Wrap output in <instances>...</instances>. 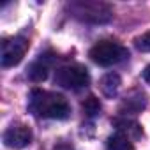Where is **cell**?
<instances>
[{"label": "cell", "mask_w": 150, "mask_h": 150, "mask_svg": "<svg viewBox=\"0 0 150 150\" xmlns=\"http://www.w3.org/2000/svg\"><path fill=\"white\" fill-rule=\"evenodd\" d=\"M69 13L85 23H108L113 20V11L106 2H97V0H74L67 4Z\"/></svg>", "instance_id": "obj_2"}, {"label": "cell", "mask_w": 150, "mask_h": 150, "mask_svg": "<svg viewBox=\"0 0 150 150\" xmlns=\"http://www.w3.org/2000/svg\"><path fill=\"white\" fill-rule=\"evenodd\" d=\"M32 138H34L32 129L28 125H25V124H13V125H9L4 131V136H2L4 145L9 146V148H16V150L28 146L32 143Z\"/></svg>", "instance_id": "obj_6"}, {"label": "cell", "mask_w": 150, "mask_h": 150, "mask_svg": "<svg viewBox=\"0 0 150 150\" xmlns=\"http://www.w3.org/2000/svg\"><path fill=\"white\" fill-rule=\"evenodd\" d=\"M88 57L92 58L94 64H97L101 67H111V65H117V64L127 60L129 50L117 41H99L90 48Z\"/></svg>", "instance_id": "obj_3"}, {"label": "cell", "mask_w": 150, "mask_h": 150, "mask_svg": "<svg viewBox=\"0 0 150 150\" xmlns=\"http://www.w3.org/2000/svg\"><path fill=\"white\" fill-rule=\"evenodd\" d=\"M81 110H83V113H85L88 118H94V117H97V115L101 113L103 104H101V101H99L96 96H88V97L81 103Z\"/></svg>", "instance_id": "obj_12"}, {"label": "cell", "mask_w": 150, "mask_h": 150, "mask_svg": "<svg viewBox=\"0 0 150 150\" xmlns=\"http://www.w3.org/2000/svg\"><path fill=\"white\" fill-rule=\"evenodd\" d=\"M108 150H136L131 138L122 132H113L108 138Z\"/></svg>", "instance_id": "obj_11"}, {"label": "cell", "mask_w": 150, "mask_h": 150, "mask_svg": "<svg viewBox=\"0 0 150 150\" xmlns=\"http://www.w3.org/2000/svg\"><path fill=\"white\" fill-rule=\"evenodd\" d=\"M55 83L67 90H81L90 83L88 69L81 64L62 65L55 71Z\"/></svg>", "instance_id": "obj_4"}, {"label": "cell", "mask_w": 150, "mask_h": 150, "mask_svg": "<svg viewBox=\"0 0 150 150\" xmlns=\"http://www.w3.org/2000/svg\"><path fill=\"white\" fill-rule=\"evenodd\" d=\"M28 50V39L23 35L7 37L2 41V53H0V62L2 67H14L18 65Z\"/></svg>", "instance_id": "obj_5"}, {"label": "cell", "mask_w": 150, "mask_h": 150, "mask_svg": "<svg viewBox=\"0 0 150 150\" xmlns=\"http://www.w3.org/2000/svg\"><path fill=\"white\" fill-rule=\"evenodd\" d=\"M120 85H122V80H120V74L117 72H108L101 78V90L108 99H113L118 94Z\"/></svg>", "instance_id": "obj_10"}, {"label": "cell", "mask_w": 150, "mask_h": 150, "mask_svg": "<svg viewBox=\"0 0 150 150\" xmlns=\"http://www.w3.org/2000/svg\"><path fill=\"white\" fill-rule=\"evenodd\" d=\"M53 150H76L74 148V145L71 143V141H58V143H55V146H53Z\"/></svg>", "instance_id": "obj_14"}, {"label": "cell", "mask_w": 150, "mask_h": 150, "mask_svg": "<svg viewBox=\"0 0 150 150\" xmlns=\"http://www.w3.org/2000/svg\"><path fill=\"white\" fill-rule=\"evenodd\" d=\"M48 72H50V60L46 57H41L39 60L32 62L27 69V76L30 81L34 83H41L48 78Z\"/></svg>", "instance_id": "obj_9"}, {"label": "cell", "mask_w": 150, "mask_h": 150, "mask_svg": "<svg viewBox=\"0 0 150 150\" xmlns=\"http://www.w3.org/2000/svg\"><path fill=\"white\" fill-rule=\"evenodd\" d=\"M146 103H148V97H146L145 92H141V90H132V92L122 101L120 113H124V117H127V115H136V113H139L141 110L146 108Z\"/></svg>", "instance_id": "obj_7"}, {"label": "cell", "mask_w": 150, "mask_h": 150, "mask_svg": "<svg viewBox=\"0 0 150 150\" xmlns=\"http://www.w3.org/2000/svg\"><path fill=\"white\" fill-rule=\"evenodd\" d=\"M28 110L39 118L65 120L71 117V106L62 94L34 88L28 99Z\"/></svg>", "instance_id": "obj_1"}, {"label": "cell", "mask_w": 150, "mask_h": 150, "mask_svg": "<svg viewBox=\"0 0 150 150\" xmlns=\"http://www.w3.org/2000/svg\"><path fill=\"white\" fill-rule=\"evenodd\" d=\"M113 127L117 129V132H122V134H125L131 139H138V138L143 136L141 125L138 122H134L132 118H129V117H118V118H115L113 120Z\"/></svg>", "instance_id": "obj_8"}, {"label": "cell", "mask_w": 150, "mask_h": 150, "mask_svg": "<svg viewBox=\"0 0 150 150\" xmlns=\"http://www.w3.org/2000/svg\"><path fill=\"white\" fill-rule=\"evenodd\" d=\"M143 80L150 85V64H148V65L145 67V71H143Z\"/></svg>", "instance_id": "obj_15"}, {"label": "cell", "mask_w": 150, "mask_h": 150, "mask_svg": "<svg viewBox=\"0 0 150 150\" xmlns=\"http://www.w3.org/2000/svg\"><path fill=\"white\" fill-rule=\"evenodd\" d=\"M134 46H136V50H139L143 53H150V32L138 35L134 39Z\"/></svg>", "instance_id": "obj_13"}]
</instances>
